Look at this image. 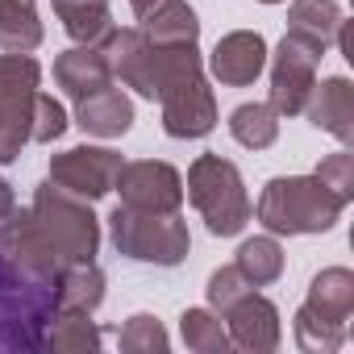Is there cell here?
<instances>
[{
	"label": "cell",
	"instance_id": "1",
	"mask_svg": "<svg viewBox=\"0 0 354 354\" xmlns=\"http://www.w3.org/2000/svg\"><path fill=\"white\" fill-rule=\"evenodd\" d=\"M109 55L113 80L133 88L146 100H158L167 88H175L188 75H201V55L196 46H167L150 42L142 30H113L100 46Z\"/></svg>",
	"mask_w": 354,
	"mask_h": 354
},
{
	"label": "cell",
	"instance_id": "2",
	"mask_svg": "<svg viewBox=\"0 0 354 354\" xmlns=\"http://www.w3.org/2000/svg\"><path fill=\"white\" fill-rule=\"evenodd\" d=\"M346 201L333 196L317 175H279L254 205L259 221L271 234H325L342 217Z\"/></svg>",
	"mask_w": 354,
	"mask_h": 354
},
{
	"label": "cell",
	"instance_id": "3",
	"mask_svg": "<svg viewBox=\"0 0 354 354\" xmlns=\"http://www.w3.org/2000/svg\"><path fill=\"white\" fill-rule=\"evenodd\" d=\"M55 283L59 279H38V275L17 271L0 254V350L42 346V329L59 313Z\"/></svg>",
	"mask_w": 354,
	"mask_h": 354
},
{
	"label": "cell",
	"instance_id": "4",
	"mask_svg": "<svg viewBox=\"0 0 354 354\" xmlns=\"http://www.w3.org/2000/svg\"><path fill=\"white\" fill-rule=\"evenodd\" d=\"M354 317V271L346 267H325L308 283V300L296 313V346L304 354H333Z\"/></svg>",
	"mask_w": 354,
	"mask_h": 354
},
{
	"label": "cell",
	"instance_id": "5",
	"mask_svg": "<svg viewBox=\"0 0 354 354\" xmlns=\"http://www.w3.org/2000/svg\"><path fill=\"white\" fill-rule=\"evenodd\" d=\"M184 192L196 205V213L205 217L209 234H217V238L242 234L250 213H254L250 196H246V184H242V171L221 154H201L188 167V188Z\"/></svg>",
	"mask_w": 354,
	"mask_h": 354
},
{
	"label": "cell",
	"instance_id": "6",
	"mask_svg": "<svg viewBox=\"0 0 354 354\" xmlns=\"http://www.w3.org/2000/svg\"><path fill=\"white\" fill-rule=\"evenodd\" d=\"M109 234L117 254L154 267H180L192 250V234L180 213H146V209L117 205L109 217Z\"/></svg>",
	"mask_w": 354,
	"mask_h": 354
},
{
	"label": "cell",
	"instance_id": "7",
	"mask_svg": "<svg viewBox=\"0 0 354 354\" xmlns=\"http://www.w3.org/2000/svg\"><path fill=\"white\" fill-rule=\"evenodd\" d=\"M42 238L50 242L59 267H71V263H92L96 259V246H100V221L92 217L88 201L55 188V184H42L34 205H30Z\"/></svg>",
	"mask_w": 354,
	"mask_h": 354
},
{
	"label": "cell",
	"instance_id": "8",
	"mask_svg": "<svg viewBox=\"0 0 354 354\" xmlns=\"http://www.w3.org/2000/svg\"><path fill=\"white\" fill-rule=\"evenodd\" d=\"M321 55H325V46L296 38V34H283V42L271 55V100H267L279 117H296L304 109V100L317 84Z\"/></svg>",
	"mask_w": 354,
	"mask_h": 354
},
{
	"label": "cell",
	"instance_id": "9",
	"mask_svg": "<svg viewBox=\"0 0 354 354\" xmlns=\"http://www.w3.org/2000/svg\"><path fill=\"white\" fill-rule=\"evenodd\" d=\"M121 167H125V158L109 146H71L50 158V184L92 205L117 188Z\"/></svg>",
	"mask_w": 354,
	"mask_h": 354
},
{
	"label": "cell",
	"instance_id": "10",
	"mask_svg": "<svg viewBox=\"0 0 354 354\" xmlns=\"http://www.w3.org/2000/svg\"><path fill=\"white\" fill-rule=\"evenodd\" d=\"M117 192H121V205H129V209L180 213V205H184V175L175 171L171 162L138 158V162H125L121 167Z\"/></svg>",
	"mask_w": 354,
	"mask_h": 354
},
{
	"label": "cell",
	"instance_id": "11",
	"mask_svg": "<svg viewBox=\"0 0 354 354\" xmlns=\"http://www.w3.org/2000/svg\"><path fill=\"white\" fill-rule=\"evenodd\" d=\"M158 100H162V129L171 138L188 142V138H205V133L217 129V100H213V88H209L205 71L180 80L175 88H167Z\"/></svg>",
	"mask_w": 354,
	"mask_h": 354
},
{
	"label": "cell",
	"instance_id": "12",
	"mask_svg": "<svg viewBox=\"0 0 354 354\" xmlns=\"http://www.w3.org/2000/svg\"><path fill=\"white\" fill-rule=\"evenodd\" d=\"M221 321H225V333H230V346H242V350H254V354H267V350H275L279 346V308L267 300V296H259L254 288L242 296V300H234L225 313H221Z\"/></svg>",
	"mask_w": 354,
	"mask_h": 354
},
{
	"label": "cell",
	"instance_id": "13",
	"mask_svg": "<svg viewBox=\"0 0 354 354\" xmlns=\"http://www.w3.org/2000/svg\"><path fill=\"white\" fill-rule=\"evenodd\" d=\"M263 67H267V42H263V34H254V30H234V34H225V38L213 46V55H209V71H213V80L225 84V88H246V84H254V80L263 75Z\"/></svg>",
	"mask_w": 354,
	"mask_h": 354
},
{
	"label": "cell",
	"instance_id": "14",
	"mask_svg": "<svg viewBox=\"0 0 354 354\" xmlns=\"http://www.w3.org/2000/svg\"><path fill=\"white\" fill-rule=\"evenodd\" d=\"M317 129H325L329 138L337 142H350L354 138V84L346 75H333V80H321L313 84L304 109H300Z\"/></svg>",
	"mask_w": 354,
	"mask_h": 354
},
{
	"label": "cell",
	"instance_id": "15",
	"mask_svg": "<svg viewBox=\"0 0 354 354\" xmlns=\"http://www.w3.org/2000/svg\"><path fill=\"white\" fill-rule=\"evenodd\" d=\"M55 80L59 88L71 96V100H88L96 92H104L113 80V67H109V55L100 46H71L55 59Z\"/></svg>",
	"mask_w": 354,
	"mask_h": 354
},
{
	"label": "cell",
	"instance_id": "16",
	"mask_svg": "<svg viewBox=\"0 0 354 354\" xmlns=\"http://www.w3.org/2000/svg\"><path fill=\"white\" fill-rule=\"evenodd\" d=\"M42 67L30 59V55H17V50H5L0 55V109L17 121H34V96L42 92Z\"/></svg>",
	"mask_w": 354,
	"mask_h": 354
},
{
	"label": "cell",
	"instance_id": "17",
	"mask_svg": "<svg viewBox=\"0 0 354 354\" xmlns=\"http://www.w3.org/2000/svg\"><path fill=\"white\" fill-rule=\"evenodd\" d=\"M75 125L88 138H121L133 125V104L117 84H109L104 92H96L88 100H75Z\"/></svg>",
	"mask_w": 354,
	"mask_h": 354
},
{
	"label": "cell",
	"instance_id": "18",
	"mask_svg": "<svg viewBox=\"0 0 354 354\" xmlns=\"http://www.w3.org/2000/svg\"><path fill=\"white\" fill-rule=\"evenodd\" d=\"M142 34L150 42H167V46H196L201 38V21L192 13L188 0H162L158 9H150L146 17H138Z\"/></svg>",
	"mask_w": 354,
	"mask_h": 354
},
{
	"label": "cell",
	"instance_id": "19",
	"mask_svg": "<svg viewBox=\"0 0 354 354\" xmlns=\"http://www.w3.org/2000/svg\"><path fill=\"white\" fill-rule=\"evenodd\" d=\"M55 296H59V313H96L104 300V271L96 267V259L63 267Z\"/></svg>",
	"mask_w": 354,
	"mask_h": 354
},
{
	"label": "cell",
	"instance_id": "20",
	"mask_svg": "<svg viewBox=\"0 0 354 354\" xmlns=\"http://www.w3.org/2000/svg\"><path fill=\"white\" fill-rule=\"evenodd\" d=\"M55 17L80 46H100L113 34L109 0H55Z\"/></svg>",
	"mask_w": 354,
	"mask_h": 354
},
{
	"label": "cell",
	"instance_id": "21",
	"mask_svg": "<svg viewBox=\"0 0 354 354\" xmlns=\"http://www.w3.org/2000/svg\"><path fill=\"white\" fill-rule=\"evenodd\" d=\"M337 26H342L337 0H292L288 9V34L308 38L317 46H329L337 38Z\"/></svg>",
	"mask_w": 354,
	"mask_h": 354
},
{
	"label": "cell",
	"instance_id": "22",
	"mask_svg": "<svg viewBox=\"0 0 354 354\" xmlns=\"http://www.w3.org/2000/svg\"><path fill=\"white\" fill-rule=\"evenodd\" d=\"M42 46V21L34 0H0V50L30 55Z\"/></svg>",
	"mask_w": 354,
	"mask_h": 354
},
{
	"label": "cell",
	"instance_id": "23",
	"mask_svg": "<svg viewBox=\"0 0 354 354\" xmlns=\"http://www.w3.org/2000/svg\"><path fill=\"white\" fill-rule=\"evenodd\" d=\"M42 346L46 350H59V354L100 350V329H96L92 313H55L50 325L42 329Z\"/></svg>",
	"mask_w": 354,
	"mask_h": 354
},
{
	"label": "cell",
	"instance_id": "24",
	"mask_svg": "<svg viewBox=\"0 0 354 354\" xmlns=\"http://www.w3.org/2000/svg\"><path fill=\"white\" fill-rule=\"evenodd\" d=\"M230 133H234V142L246 146V150H267V146H275V138H279V113H275L271 104H263V100L238 104V109L230 113Z\"/></svg>",
	"mask_w": 354,
	"mask_h": 354
},
{
	"label": "cell",
	"instance_id": "25",
	"mask_svg": "<svg viewBox=\"0 0 354 354\" xmlns=\"http://www.w3.org/2000/svg\"><path fill=\"white\" fill-rule=\"evenodd\" d=\"M234 267L246 275L250 288H267V283H275V279L283 275V250H279L275 238H246V242L238 246Z\"/></svg>",
	"mask_w": 354,
	"mask_h": 354
},
{
	"label": "cell",
	"instance_id": "26",
	"mask_svg": "<svg viewBox=\"0 0 354 354\" xmlns=\"http://www.w3.org/2000/svg\"><path fill=\"white\" fill-rule=\"evenodd\" d=\"M180 333H184L188 350H196V354H225V350H230L225 321H221V313H213V308H188V313L180 317Z\"/></svg>",
	"mask_w": 354,
	"mask_h": 354
},
{
	"label": "cell",
	"instance_id": "27",
	"mask_svg": "<svg viewBox=\"0 0 354 354\" xmlns=\"http://www.w3.org/2000/svg\"><path fill=\"white\" fill-rule=\"evenodd\" d=\"M67 133V109L55 100V96H46V92H38L34 96V121H30V142H55V138H63Z\"/></svg>",
	"mask_w": 354,
	"mask_h": 354
},
{
	"label": "cell",
	"instance_id": "28",
	"mask_svg": "<svg viewBox=\"0 0 354 354\" xmlns=\"http://www.w3.org/2000/svg\"><path fill=\"white\" fill-rule=\"evenodd\" d=\"M121 350H129V354H142V350H167V329L158 325V317L138 313V317H129L125 329H121Z\"/></svg>",
	"mask_w": 354,
	"mask_h": 354
},
{
	"label": "cell",
	"instance_id": "29",
	"mask_svg": "<svg viewBox=\"0 0 354 354\" xmlns=\"http://www.w3.org/2000/svg\"><path fill=\"white\" fill-rule=\"evenodd\" d=\"M313 175H317V180H321L333 196H342V201L350 205V196H354V154L333 150V154L321 158V167H317Z\"/></svg>",
	"mask_w": 354,
	"mask_h": 354
},
{
	"label": "cell",
	"instance_id": "30",
	"mask_svg": "<svg viewBox=\"0 0 354 354\" xmlns=\"http://www.w3.org/2000/svg\"><path fill=\"white\" fill-rule=\"evenodd\" d=\"M250 292V283H246V275L238 271V267H221V271H213L209 275V308L213 313H225L234 300H242Z\"/></svg>",
	"mask_w": 354,
	"mask_h": 354
},
{
	"label": "cell",
	"instance_id": "31",
	"mask_svg": "<svg viewBox=\"0 0 354 354\" xmlns=\"http://www.w3.org/2000/svg\"><path fill=\"white\" fill-rule=\"evenodd\" d=\"M26 142H30V125L26 121H13L5 109H0V162H13Z\"/></svg>",
	"mask_w": 354,
	"mask_h": 354
},
{
	"label": "cell",
	"instance_id": "32",
	"mask_svg": "<svg viewBox=\"0 0 354 354\" xmlns=\"http://www.w3.org/2000/svg\"><path fill=\"white\" fill-rule=\"evenodd\" d=\"M158 5H162V0H129V9H133L138 17H146V13H150V9H158Z\"/></svg>",
	"mask_w": 354,
	"mask_h": 354
},
{
	"label": "cell",
	"instance_id": "33",
	"mask_svg": "<svg viewBox=\"0 0 354 354\" xmlns=\"http://www.w3.org/2000/svg\"><path fill=\"white\" fill-rule=\"evenodd\" d=\"M9 209H13V192H9V184H5V180H0V217H5Z\"/></svg>",
	"mask_w": 354,
	"mask_h": 354
},
{
	"label": "cell",
	"instance_id": "34",
	"mask_svg": "<svg viewBox=\"0 0 354 354\" xmlns=\"http://www.w3.org/2000/svg\"><path fill=\"white\" fill-rule=\"evenodd\" d=\"M263 5H283V0H263Z\"/></svg>",
	"mask_w": 354,
	"mask_h": 354
}]
</instances>
